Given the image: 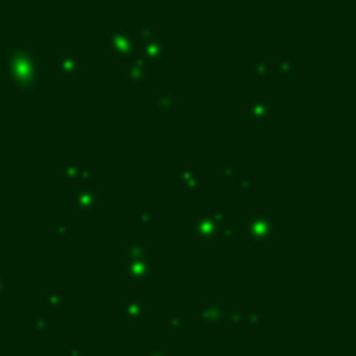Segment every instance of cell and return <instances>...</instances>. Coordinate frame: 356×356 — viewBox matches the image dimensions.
Listing matches in <instances>:
<instances>
[{"label":"cell","mask_w":356,"mask_h":356,"mask_svg":"<svg viewBox=\"0 0 356 356\" xmlns=\"http://www.w3.org/2000/svg\"><path fill=\"white\" fill-rule=\"evenodd\" d=\"M246 323H248L252 329H261V325H263V315H261V313H246Z\"/></svg>","instance_id":"4316f807"},{"label":"cell","mask_w":356,"mask_h":356,"mask_svg":"<svg viewBox=\"0 0 356 356\" xmlns=\"http://www.w3.org/2000/svg\"><path fill=\"white\" fill-rule=\"evenodd\" d=\"M44 304H46V309L50 311H55V313H61L63 311V294L59 290H50L44 294Z\"/></svg>","instance_id":"e0dca14e"},{"label":"cell","mask_w":356,"mask_h":356,"mask_svg":"<svg viewBox=\"0 0 356 356\" xmlns=\"http://www.w3.org/2000/svg\"><path fill=\"white\" fill-rule=\"evenodd\" d=\"M121 273L129 279V281H148L155 273V265H152L148 259H138V261H129L125 265H121Z\"/></svg>","instance_id":"52a82bcc"},{"label":"cell","mask_w":356,"mask_h":356,"mask_svg":"<svg viewBox=\"0 0 356 356\" xmlns=\"http://www.w3.org/2000/svg\"><path fill=\"white\" fill-rule=\"evenodd\" d=\"M242 235L252 244H269L279 235V219L267 209H254L242 223Z\"/></svg>","instance_id":"7a4b0ae2"},{"label":"cell","mask_w":356,"mask_h":356,"mask_svg":"<svg viewBox=\"0 0 356 356\" xmlns=\"http://www.w3.org/2000/svg\"><path fill=\"white\" fill-rule=\"evenodd\" d=\"M138 225L140 227H155L157 225V211H152V209H140L138 211Z\"/></svg>","instance_id":"ffe728a7"},{"label":"cell","mask_w":356,"mask_h":356,"mask_svg":"<svg viewBox=\"0 0 356 356\" xmlns=\"http://www.w3.org/2000/svg\"><path fill=\"white\" fill-rule=\"evenodd\" d=\"M237 185H240L242 190H252V185H254V181L250 179V177H237Z\"/></svg>","instance_id":"f546056e"},{"label":"cell","mask_w":356,"mask_h":356,"mask_svg":"<svg viewBox=\"0 0 356 356\" xmlns=\"http://www.w3.org/2000/svg\"><path fill=\"white\" fill-rule=\"evenodd\" d=\"M5 285H7V277L3 275V271H0V294L5 292Z\"/></svg>","instance_id":"d6a6232c"},{"label":"cell","mask_w":356,"mask_h":356,"mask_svg":"<svg viewBox=\"0 0 356 356\" xmlns=\"http://www.w3.org/2000/svg\"><path fill=\"white\" fill-rule=\"evenodd\" d=\"M167 50V40L157 36L152 40H146V42H140L138 46H135V55H138V59L142 63H157L163 59Z\"/></svg>","instance_id":"8992f818"},{"label":"cell","mask_w":356,"mask_h":356,"mask_svg":"<svg viewBox=\"0 0 356 356\" xmlns=\"http://www.w3.org/2000/svg\"><path fill=\"white\" fill-rule=\"evenodd\" d=\"M121 75H123L129 83H138V86H146V83H148L146 63H142L138 57H131V59L121 67Z\"/></svg>","instance_id":"30bf717a"},{"label":"cell","mask_w":356,"mask_h":356,"mask_svg":"<svg viewBox=\"0 0 356 356\" xmlns=\"http://www.w3.org/2000/svg\"><path fill=\"white\" fill-rule=\"evenodd\" d=\"M31 325H33V329H36V331H48L50 327H53V323H50V317L46 313H33Z\"/></svg>","instance_id":"7402d4cb"},{"label":"cell","mask_w":356,"mask_h":356,"mask_svg":"<svg viewBox=\"0 0 356 356\" xmlns=\"http://www.w3.org/2000/svg\"><path fill=\"white\" fill-rule=\"evenodd\" d=\"M50 227H53V235L55 237H67V235H69V225H67L65 221H61V219H55Z\"/></svg>","instance_id":"d4e9b609"},{"label":"cell","mask_w":356,"mask_h":356,"mask_svg":"<svg viewBox=\"0 0 356 356\" xmlns=\"http://www.w3.org/2000/svg\"><path fill=\"white\" fill-rule=\"evenodd\" d=\"M71 202H73V207L77 209V213L81 215H90L98 209L100 205V196L94 188H90V185H81V188H77L73 194H71Z\"/></svg>","instance_id":"5b68a950"},{"label":"cell","mask_w":356,"mask_h":356,"mask_svg":"<svg viewBox=\"0 0 356 356\" xmlns=\"http://www.w3.org/2000/svg\"><path fill=\"white\" fill-rule=\"evenodd\" d=\"M177 185L181 190H200L205 185V177H202V171L192 167H183L177 171Z\"/></svg>","instance_id":"5bb4252c"},{"label":"cell","mask_w":356,"mask_h":356,"mask_svg":"<svg viewBox=\"0 0 356 356\" xmlns=\"http://www.w3.org/2000/svg\"><path fill=\"white\" fill-rule=\"evenodd\" d=\"M79 69H81V57L69 48L63 50L57 59V71L65 77H71V75H77Z\"/></svg>","instance_id":"8fae6325"},{"label":"cell","mask_w":356,"mask_h":356,"mask_svg":"<svg viewBox=\"0 0 356 356\" xmlns=\"http://www.w3.org/2000/svg\"><path fill=\"white\" fill-rule=\"evenodd\" d=\"M146 315H148L146 304L138 296H129L121 304V321H125V323H138V321H146Z\"/></svg>","instance_id":"9c48e42d"},{"label":"cell","mask_w":356,"mask_h":356,"mask_svg":"<svg viewBox=\"0 0 356 356\" xmlns=\"http://www.w3.org/2000/svg\"><path fill=\"white\" fill-rule=\"evenodd\" d=\"M148 240H129L121 248V265L129 261H138V259H148Z\"/></svg>","instance_id":"4fadbf2b"},{"label":"cell","mask_w":356,"mask_h":356,"mask_svg":"<svg viewBox=\"0 0 356 356\" xmlns=\"http://www.w3.org/2000/svg\"><path fill=\"white\" fill-rule=\"evenodd\" d=\"M225 313L227 309L221 302H205L198 307V321L205 327H217L221 321H225Z\"/></svg>","instance_id":"ba28073f"},{"label":"cell","mask_w":356,"mask_h":356,"mask_svg":"<svg viewBox=\"0 0 356 356\" xmlns=\"http://www.w3.org/2000/svg\"><path fill=\"white\" fill-rule=\"evenodd\" d=\"M225 321L231 327L240 329L242 325H246V313H242V311H227L225 313Z\"/></svg>","instance_id":"603a6c76"},{"label":"cell","mask_w":356,"mask_h":356,"mask_svg":"<svg viewBox=\"0 0 356 356\" xmlns=\"http://www.w3.org/2000/svg\"><path fill=\"white\" fill-rule=\"evenodd\" d=\"M165 323L171 331H181L185 325V315L183 313H167L165 315Z\"/></svg>","instance_id":"44dd1931"},{"label":"cell","mask_w":356,"mask_h":356,"mask_svg":"<svg viewBox=\"0 0 356 356\" xmlns=\"http://www.w3.org/2000/svg\"><path fill=\"white\" fill-rule=\"evenodd\" d=\"M148 356H167V352L165 350H152Z\"/></svg>","instance_id":"836d02e7"},{"label":"cell","mask_w":356,"mask_h":356,"mask_svg":"<svg viewBox=\"0 0 356 356\" xmlns=\"http://www.w3.org/2000/svg\"><path fill=\"white\" fill-rule=\"evenodd\" d=\"M109 55L113 59H131V57H135V40L127 29L117 27V29L109 31Z\"/></svg>","instance_id":"277c9868"},{"label":"cell","mask_w":356,"mask_h":356,"mask_svg":"<svg viewBox=\"0 0 356 356\" xmlns=\"http://www.w3.org/2000/svg\"><path fill=\"white\" fill-rule=\"evenodd\" d=\"M271 98L261 96V98H252L244 105V115L250 119H259V121H269L271 119Z\"/></svg>","instance_id":"7c38bea8"},{"label":"cell","mask_w":356,"mask_h":356,"mask_svg":"<svg viewBox=\"0 0 356 356\" xmlns=\"http://www.w3.org/2000/svg\"><path fill=\"white\" fill-rule=\"evenodd\" d=\"M231 233H233V225H231L229 221H225V223L219 225V235H231Z\"/></svg>","instance_id":"4dcf8cb0"},{"label":"cell","mask_w":356,"mask_h":356,"mask_svg":"<svg viewBox=\"0 0 356 356\" xmlns=\"http://www.w3.org/2000/svg\"><path fill=\"white\" fill-rule=\"evenodd\" d=\"M155 109L161 115H171L177 111V96L169 88H159L155 96Z\"/></svg>","instance_id":"9a60e30c"},{"label":"cell","mask_w":356,"mask_h":356,"mask_svg":"<svg viewBox=\"0 0 356 356\" xmlns=\"http://www.w3.org/2000/svg\"><path fill=\"white\" fill-rule=\"evenodd\" d=\"M221 171H223L225 179H237V167H235L233 161H225L223 167H221Z\"/></svg>","instance_id":"484cf974"},{"label":"cell","mask_w":356,"mask_h":356,"mask_svg":"<svg viewBox=\"0 0 356 356\" xmlns=\"http://www.w3.org/2000/svg\"><path fill=\"white\" fill-rule=\"evenodd\" d=\"M29 46H27V42L23 40V38H15L9 46H7V53H21V50H27Z\"/></svg>","instance_id":"83f0119b"},{"label":"cell","mask_w":356,"mask_h":356,"mask_svg":"<svg viewBox=\"0 0 356 356\" xmlns=\"http://www.w3.org/2000/svg\"><path fill=\"white\" fill-rule=\"evenodd\" d=\"M44 59L33 53L31 48L21 53H7L5 57V73L11 79V86L19 94H31L42 83L44 77Z\"/></svg>","instance_id":"6da1fadb"},{"label":"cell","mask_w":356,"mask_h":356,"mask_svg":"<svg viewBox=\"0 0 356 356\" xmlns=\"http://www.w3.org/2000/svg\"><path fill=\"white\" fill-rule=\"evenodd\" d=\"M81 169H83V165H81L79 161L69 159V161H65V163H63L61 171H63V177H65L67 181H77V179H79V173H81Z\"/></svg>","instance_id":"2e32d148"},{"label":"cell","mask_w":356,"mask_h":356,"mask_svg":"<svg viewBox=\"0 0 356 356\" xmlns=\"http://www.w3.org/2000/svg\"><path fill=\"white\" fill-rule=\"evenodd\" d=\"M277 69H279L281 75L290 77V75H296V73H298V65H296L294 59H290V57L283 55V57H279V61H277Z\"/></svg>","instance_id":"d6986e66"},{"label":"cell","mask_w":356,"mask_h":356,"mask_svg":"<svg viewBox=\"0 0 356 356\" xmlns=\"http://www.w3.org/2000/svg\"><path fill=\"white\" fill-rule=\"evenodd\" d=\"M252 73L257 77H267L271 73V57H257L252 61Z\"/></svg>","instance_id":"ac0fdd59"},{"label":"cell","mask_w":356,"mask_h":356,"mask_svg":"<svg viewBox=\"0 0 356 356\" xmlns=\"http://www.w3.org/2000/svg\"><path fill=\"white\" fill-rule=\"evenodd\" d=\"M135 38H138V44L157 38V27L155 25H138V36Z\"/></svg>","instance_id":"cb8c5ba5"},{"label":"cell","mask_w":356,"mask_h":356,"mask_svg":"<svg viewBox=\"0 0 356 356\" xmlns=\"http://www.w3.org/2000/svg\"><path fill=\"white\" fill-rule=\"evenodd\" d=\"M90 179H92V171L88 167H83L81 169V173H79V179L77 181H81V183H90Z\"/></svg>","instance_id":"1f68e13d"},{"label":"cell","mask_w":356,"mask_h":356,"mask_svg":"<svg viewBox=\"0 0 356 356\" xmlns=\"http://www.w3.org/2000/svg\"><path fill=\"white\" fill-rule=\"evenodd\" d=\"M229 221V213L223 209H207L194 223V237L200 244H213L219 237V225Z\"/></svg>","instance_id":"3957f363"},{"label":"cell","mask_w":356,"mask_h":356,"mask_svg":"<svg viewBox=\"0 0 356 356\" xmlns=\"http://www.w3.org/2000/svg\"><path fill=\"white\" fill-rule=\"evenodd\" d=\"M81 354H83V346L79 342H73L69 346V352H67V356H81Z\"/></svg>","instance_id":"f1b7e54d"}]
</instances>
